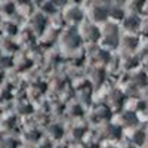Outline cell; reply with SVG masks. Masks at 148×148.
I'll list each match as a JSON object with an SVG mask.
<instances>
[{
  "label": "cell",
  "instance_id": "6da1fadb",
  "mask_svg": "<svg viewBox=\"0 0 148 148\" xmlns=\"http://www.w3.org/2000/svg\"><path fill=\"white\" fill-rule=\"evenodd\" d=\"M101 37H104L107 47H116L117 45H120V36H119V25L114 22H108L105 27V33L101 34Z\"/></svg>",
  "mask_w": 148,
  "mask_h": 148
},
{
  "label": "cell",
  "instance_id": "7a4b0ae2",
  "mask_svg": "<svg viewBox=\"0 0 148 148\" xmlns=\"http://www.w3.org/2000/svg\"><path fill=\"white\" fill-rule=\"evenodd\" d=\"M123 22V27H125L130 34H135L136 31L141 30V24H142V19L139 15H135V14H126L125 19L121 21Z\"/></svg>",
  "mask_w": 148,
  "mask_h": 148
},
{
  "label": "cell",
  "instance_id": "3957f363",
  "mask_svg": "<svg viewBox=\"0 0 148 148\" xmlns=\"http://www.w3.org/2000/svg\"><path fill=\"white\" fill-rule=\"evenodd\" d=\"M90 16L95 22H105L108 19V5L95 3L90 9Z\"/></svg>",
  "mask_w": 148,
  "mask_h": 148
},
{
  "label": "cell",
  "instance_id": "277c9868",
  "mask_svg": "<svg viewBox=\"0 0 148 148\" xmlns=\"http://www.w3.org/2000/svg\"><path fill=\"white\" fill-rule=\"evenodd\" d=\"M127 14V10L123 6H117V5H108V18L114 19V24L117 21H123Z\"/></svg>",
  "mask_w": 148,
  "mask_h": 148
},
{
  "label": "cell",
  "instance_id": "5b68a950",
  "mask_svg": "<svg viewBox=\"0 0 148 148\" xmlns=\"http://www.w3.org/2000/svg\"><path fill=\"white\" fill-rule=\"evenodd\" d=\"M121 42V46L126 49L127 52H133V51H136V47L139 46V39L135 34H127L125 36L123 39H120Z\"/></svg>",
  "mask_w": 148,
  "mask_h": 148
},
{
  "label": "cell",
  "instance_id": "8992f818",
  "mask_svg": "<svg viewBox=\"0 0 148 148\" xmlns=\"http://www.w3.org/2000/svg\"><path fill=\"white\" fill-rule=\"evenodd\" d=\"M147 132L145 130H141V129H132V133H130V142L132 145L135 147H142L145 145V141H147Z\"/></svg>",
  "mask_w": 148,
  "mask_h": 148
},
{
  "label": "cell",
  "instance_id": "52a82bcc",
  "mask_svg": "<svg viewBox=\"0 0 148 148\" xmlns=\"http://www.w3.org/2000/svg\"><path fill=\"white\" fill-rule=\"evenodd\" d=\"M101 31L99 28H98L95 24H89V25H86L84 27V31H83V36H84V39H88L89 42H96V40H99L101 39Z\"/></svg>",
  "mask_w": 148,
  "mask_h": 148
},
{
  "label": "cell",
  "instance_id": "ba28073f",
  "mask_svg": "<svg viewBox=\"0 0 148 148\" xmlns=\"http://www.w3.org/2000/svg\"><path fill=\"white\" fill-rule=\"evenodd\" d=\"M136 125H138V117L133 111H125V113L121 114V126L123 127L133 129Z\"/></svg>",
  "mask_w": 148,
  "mask_h": 148
},
{
  "label": "cell",
  "instance_id": "9c48e42d",
  "mask_svg": "<svg viewBox=\"0 0 148 148\" xmlns=\"http://www.w3.org/2000/svg\"><path fill=\"white\" fill-rule=\"evenodd\" d=\"M65 18H67L70 22H80L82 18H83V12H82L80 8L73 6V8H70V9L65 12Z\"/></svg>",
  "mask_w": 148,
  "mask_h": 148
},
{
  "label": "cell",
  "instance_id": "30bf717a",
  "mask_svg": "<svg viewBox=\"0 0 148 148\" xmlns=\"http://www.w3.org/2000/svg\"><path fill=\"white\" fill-rule=\"evenodd\" d=\"M120 133H121V127L119 125H110L105 129V135H107L108 139H119Z\"/></svg>",
  "mask_w": 148,
  "mask_h": 148
},
{
  "label": "cell",
  "instance_id": "8fae6325",
  "mask_svg": "<svg viewBox=\"0 0 148 148\" xmlns=\"http://www.w3.org/2000/svg\"><path fill=\"white\" fill-rule=\"evenodd\" d=\"M133 84L138 86V88H145V86H148V76L145 73H138L136 76H135Z\"/></svg>",
  "mask_w": 148,
  "mask_h": 148
},
{
  "label": "cell",
  "instance_id": "7c38bea8",
  "mask_svg": "<svg viewBox=\"0 0 148 148\" xmlns=\"http://www.w3.org/2000/svg\"><path fill=\"white\" fill-rule=\"evenodd\" d=\"M139 59H141V62H145V64H148V46L142 47V51H141V56H139Z\"/></svg>",
  "mask_w": 148,
  "mask_h": 148
},
{
  "label": "cell",
  "instance_id": "4fadbf2b",
  "mask_svg": "<svg viewBox=\"0 0 148 148\" xmlns=\"http://www.w3.org/2000/svg\"><path fill=\"white\" fill-rule=\"evenodd\" d=\"M141 31H142L145 36H148V19H147L145 22L142 21V24H141Z\"/></svg>",
  "mask_w": 148,
  "mask_h": 148
},
{
  "label": "cell",
  "instance_id": "5bb4252c",
  "mask_svg": "<svg viewBox=\"0 0 148 148\" xmlns=\"http://www.w3.org/2000/svg\"><path fill=\"white\" fill-rule=\"evenodd\" d=\"M142 14L148 15V2H145V3H144V9H142Z\"/></svg>",
  "mask_w": 148,
  "mask_h": 148
},
{
  "label": "cell",
  "instance_id": "9a60e30c",
  "mask_svg": "<svg viewBox=\"0 0 148 148\" xmlns=\"http://www.w3.org/2000/svg\"><path fill=\"white\" fill-rule=\"evenodd\" d=\"M101 148H119V147L114 145V144H107V145H104V147H101Z\"/></svg>",
  "mask_w": 148,
  "mask_h": 148
},
{
  "label": "cell",
  "instance_id": "2e32d148",
  "mask_svg": "<svg viewBox=\"0 0 148 148\" xmlns=\"http://www.w3.org/2000/svg\"><path fill=\"white\" fill-rule=\"evenodd\" d=\"M145 147L148 148V136H147V141H145Z\"/></svg>",
  "mask_w": 148,
  "mask_h": 148
}]
</instances>
